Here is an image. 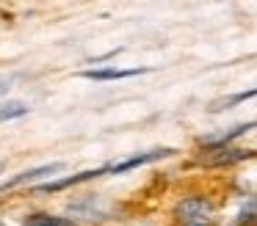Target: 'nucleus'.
Here are the masks:
<instances>
[{
	"label": "nucleus",
	"mask_w": 257,
	"mask_h": 226,
	"mask_svg": "<svg viewBox=\"0 0 257 226\" xmlns=\"http://www.w3.org/2000/svg\"><path fill=\"white\" fill-rule=\"evenodd\" d=\"M9 88H12V86H9V80H0V94H6Z\"/></svg>",
	"instance_id": "nucleus-10"
},
{
	"label": "nucleus",
	"mask_w": 257,
	"mask_h": 226,
	"mask_svg": "<svg viewBox=\"0 0 257 226\" xmlns=\"http://www.w3.org/2000/svg\"><path fill=\"white\" fill-rule=\"evenodd\" d=\"M254 97H257V88H251V91H243V94H232V97L221 99V102H213L210 110H221V108H227V105H238V102H246V99H254Z\"/></svg>",
	"instance_id": "nucleus-8"
},
{
	"label": "nucleus",
	"mask_w": 257,
	"mask_h": 226,
	"mask_svg": "<svg viewBox=\"0 0 257 226\" xmlns=\"http://www.w3.org/2000/svg\"><path fill=\"white\" fill-rule=\"evenodd\" d=\"M100 174H108V165H102V168H89V171H80V174H75V176H64V179H58V182H47V185H42V187H39V190H45V193L64 190V187H75V185H80V182L94 179V176H100Z\"/></svg>",
	"instance_id": "nucleus-4"
},
{
	"label": "nucleus",
	"mask_w": 257,
	"mask_h": 226,
	"mask_svg": "<svg viewBox=\"0 0 257 226\" xmlns=\"http://www.w3.org/2000/svg\"><path fill=\"white\" fill-rule=\"evenodd\" d=\"M174 149H155V152H147V154H139V157H127L116 165H108V174H122V171H130V168H139L144 163H152V160H161V157H169Z\"/></svg>",
	"instance_id": "nucleus-5"
},
{
	"label": "nucleus",
	"mask_w": 257,
	"mask_h": 226,
	"mask_svg": "<svg viewBox=\"0 0 257 226\" xmlns=\"http://www.w3.org/2000/svg\"><path fill=\"white\" fill-rule=\"evenodd\" d=\"M185 226H210V223H185Z\"/></svg>",
	"instance_id": "nucleus-11"
},
{
	"label": "nucleus",
	"mask_w": 257,
	"mask_h": 226,
	"mask_svg": "<svg viewBox=\"0 0 257 226\" xmlns=\"http://www.w3.org/2000/svg\"><path fill=\"white\" fill-rule=\"evenodd\" d=\"M249 157H257V152H251V149H232V146H207V149H202L196 163L199 165H232Z\"/></svg>",
	"instance_id": "nucleus-1"
},
{
	"label": "nucleus",
	"mask_w": 257,
	"mask_h": 226,
	"mask_svg": "<svg viewBox=\"0 0 257 226\" xmlns=\"http://www.w3.org/2000/svg\"><path fill=\"white\" fill-rule=\"evenodd\" d=\"M213 212V204L202 196H191V198H183V201L174 207V215L185 223H202V218Z\"/></svg>",
	"instance_id": "nucleus-2"
},
{
	"label": "nucleus",
	"mask_w": 257,
	"mask_h": 226,
	"mask_svg": "<svg viewBox=\"0 0 257 226\" xmlns=\"http://www.w3.org/2000/svg\"><path fill=\"white\" fill-rule=\"evenodd\" d=\"M58 171H64V163H50V165H42V168L23 171V174H17V176H12V179L3 182V185H0V190H9V187L25 185V182H31V179H45L47 174H58Z\"/></svg>",
	"instance_id": "nucleus-3"
},
{
	"label": "nucleus",
	"mask_w": 257,
	"mask_h": 226,
	"mask_svg": "<svg viewBox=\"0 0 257 226\" xmlns=\"http://www.w3.org/2000/svg\"><path fill=\"white\" fill-rule=\"evenodd\" d=\"M150 69H83L78 72L86 80H122V77H133V75H144Z\"/></svg>",
	"instance_id": "nucleus-6"
},
{
	"label": "nucleus",
	"mask_w": 257,
	"mask_h": 226,
	"mask_svg": "<svg viewBox=\"0 0 257 226\" xmlns=\"http://www.w3.org/2000/svg\"><path fill=\"white\" fill-rule=\"evenodd\" d=\"M0 226H3V223H0Z\"/></svg>",
	"instance_id": "nucleus-12"
},
{
	"label": "nucleus",
	"mask_w": 257,
	"mask_h": 226,
	"mask_svg": "<svg viewBox=\"0 0 257 226\" xmlns=\"http://www.w3.org/2000/svg\"><path fill=\"white\" fill-rule=\"evenodd\" d=\"M28 113V108H25L23 102H9L0 108V121H6V119H17V116H25Z\"/></svg>",
	"instance_id": "nucleus-9"
},
{
	"label": "nucleus",
	"mask_w": 257,
	"mask_h": 226,
	"mask_svg": "<svg viewBox=\"0 0 257 226\" xmlns=\"http://www.w3.org/2000/svg\"><path fill=\"white\" fill-rule=\"evenodd\" d=\"M23 226H78V223H72V220H67V218H56V215L36 212V215H31Z\"/></svg>",
	"instance_id": "nucleus-7"
}]
</instances>
